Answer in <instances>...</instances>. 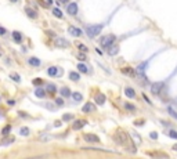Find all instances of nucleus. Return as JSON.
<instances>
[{
	"label": "nucleus",
	"instance_id": "obj_1",
	"mask_svg": "<svg viewBox=\"0 0 177 159\" xmlns=\"http://www.w3.org/2000/svg\"><path fill=\"white\" fill-rule=\"evenodd\" d=\"M115 42H116V36L115 35H105V36H103L101 39H100V44L103 46V47H105V49H109L112 44H115Z\"/></svg>",
	"mask_w": 177,
	"mask_h": 159
},
{
	"label": "nucleus",
	"instance_id": "obj_2",
	"mask_svg": "<svg viewBox=\"0 0 177 159\" xmlns=\"http://www.w3.org/2000/svg\"><path fill=\"white\" fill-rule=\"evenodd\" d=\"M103 31V25L101 24H95V25H89L86 28V32L89 35V37H95L97 35H100V32Z\"/></svg>",
	"mask_w": 177,
	"mask_h": 159
},
{
	"label": "nucleus",
	"instance_id": "obj_3",
	"mask_svg": "<svg viewBox=\"0 0 177 159\" xmlns=\"http://www.w3.org/2000/svg\"><path fill=\"white\" fill-rule=\"evenodd\" d=\"M115 140L118 141V144H120V145H125L126 148H127V144H129V136L126 134L125 131H118L116 134H115Z\"/></svg>",
	"mask_w": 177,
	"mask_h": 159
},
{
	"label": "nucleus",
	"instance_id": "obj_4",
	"mask_svg": "<svg viewBox=\"0 0 177 159\" xmlns=\"http://www.w3.org/2000/svg\"><path fill=\"white\" fill-rule=\"evenodd\" d=\"M163 87H165V85H163L162 82H155V83L151 85V93L154 95H159L161 91L163 90Z\"/></svg>",
	"mask_w": 177,
	"mask_h": 159
},
{
	"label": "nucleus",
	"instance_id": "obj_5",
	"mask_svg": "<svg viewBox=\"0 0 177 159\" xmlns=\"http://www.w3.org/2000/svg\"><path fill=\"white\" fill-rule=\"evenodd\" d=\"M66 11H68V14H71V15H76L78 11H79L78 3H69L68 7H66Z\"/></svg>",
	"mask_w": 177,
	"mask_h": 159
},
{
	"label": "nucleus",
	"instance_id": "obj_6",
	"mask_svg": "<svg viewBox=\"0 0 177 159\" xmlns=\"http://www.w3.org/2000/svg\"><path fill=\"white\" fill-rule=\"evenodd\" d=\"M83 138L87 141V143H100V137L98 136H95V134H91V133H89V134H84Z\"/></svg>",
	"mask_w": 177,
	"mask_h": 159
},
{
	"label": "nucleus",
	"instance_id": "obj_7",
	"mask_svg": "<svg viewBox=\"0 0 177 159\" xmlns=\"http://www.w3.org/2000/svg\"><path fill=\"white\" fill-rule=\"evenodd\" d=\"M54 44H55L57 47H66V46H68V42H66L65 39H63V37H55Z\"/></svg>",
	"mask_w": 177,
	"mask_h": 159
},
{
	"label": "nucleus",
	"instance_id": "obj_8",
	"mask_svg": "<svg viewBox=\"0 0 177 159\" xmlns=\"http://www.w3.org/2000/svg\"><path fill=\"white\" fill-rule=\"evenodd\" d=\"M83 112H93L95 111V105H94L93 102H86L83 105V109H82Z\"/></svg>",
	"mask_w": 177,
	"mask_h": 159
},
{
	"label": "nucleus",
	"instance_id": "obj_9",
	"mask_svg": "<svg viewBox=\"0 0 177 159\" xmlns=\"http://www.w3.org/2000/svg\"><path fill=\"white\" fill-rule=\"evenodd\" d=\"M68 31H69V33H71L72 36H82V33H83V32L80 31L79 28H76V26H69Z\"/></svg>",
	"mask_w": 177,
	"mask_h": 159
},
{
	"label": "nucleus",
	"instance_id": "obj_10",
	"mask_svg": "<svg viewBox=\"0 0 177 159\" xmlns=\"http://www.w3.org/2000/svg\"><path fill=\"white\" fill-rule=\"evenodd\" d=\"M120 71H122V74L127 75V76H136V71L133 69V68H130V66H126V68H122Z\"/></svg>",
	"mask_w": 177,
	"mask_h": 159
},
{
	"label": "nucleus",
	"instance_id": "obj_11",
	"mask_svg": "<svg viewBox=\"0 0 177 159\" xmlns=\"http://www.w3.org/2000/svg\"><path fill=\"white\" fill-rule=\"evenodd\" d=\"M58 72H60V71H58V68H57V66H50V68H49V69H47V75H49V76H51V78H54V76H58Z\"/></svg>",
	"mask_w": 177,
	"mask_h": 159
},
{
	"label": "nucleus",
	"instance_id": "obj_12",
	"mask_svg": "<svg viewBox=\"0 0 177 159\" xmlns=\"http://www.w3.org/2000/svg\"><path fill=\"white\" fill-rule=\"evenodd\" d=\"M125 94L127 98H136V91L132 87H126L125 89Z\"/></svg>",
	"mask_w": 177,
	"mask_h": 159
},
{
	"label": "nucleus",
	"instance_id": "obj_13",
	"mask_svg": "<svg viewBox=\"0 0 177 159\" xmlns=\"http://www.w3.org/2000/svg\"><path fill=\"white\" fill-rule=\"evenodd\" d=\"M94 100H95V102H97L98 105H103V104L105 102V95L100 93V94H97L95 97H94Z\"/></svg>",
	"mask_w": 177,
	"mask_h": 159
},
{
	"label": "nucleus",
	"instance_id": "obj_14",
	"mask_svg": "<svg viewBox=\"0 0 177 159\" xmlns=\"http://www.w3.org/2000/svg\"><path fill=\"white\" fill-rule=\"evenodd\" d=\"M25 12H26V15H28L29 18H32V20H33V18H38V12H36V11H33L32 9H29V7H26V9H25Z\"/></svg>",
	"mask_w": 177,
	"mask_h": 159
},
{
	"label": "nucleus",
	"instance_id": "obj_15",
	"mask_svg": "<svg viewBox=\"0 0 177 159\" xmlns=\"http://www.w3.org/2000/svg\"><path fill=\"white\" fill-rule=\"evenodd\" d=\"M83 126H86V120H76L72 127H73V130H79V129H82Z\"/></svg>",
	"mask_w": 177,
	"mask_h": 159
},
{
	"label": "nucleus",
	"instance_id": "obj_16",
	"mask_svg": "<svg viewBox=\"0 0 177 159\" xmlns=\"http://www.w3.org/2000/svg\"><path fill=\"white\" fill-rule=\"evenodd\" d=\"M28 62H29V65H32V66H39L40 65V60L39 58H36V57H31L29 60H28Z\"/></svg>",
	"mask_w": 177,
	"mask_h": 159
},
{
	"label": "nucleus",
	"instance_id": "obj_17",
	"mask_svg": "<svg viewBox=\"0 0 177 159\" xmlns=\"http://www.w3.org/2000/svg\"><path fill=\"white\" fill-rule=\"evenodd\" d=\"M118 51H119V47H118L116 44H112V46L108 49V54H109V55H116Z\"/></svg>",
	"mask_w": 177,
	"mask_h": 159
},
{
	"label": "nucleus",
	"instance_id": "obj_18",
	"mask_svg": "<svg viewBox=\"0 0 177 159\" xmlns=\"http://www.w3.org/2000/svg\"><path fill=\"white\" fill-rule=\"evenodd\" d=\"M35 95L39 97V98H44L46 97V90L44 89H36L35 90Z\"/></svg>",
	"mask_w": 177,
	"mask_h": 159
},
{
	"label": "nucleus",
	"instance_id": "obj_19",
	"mask_svg": "<svg viewBox=\"0 0 177 159\" xmlns=\"http://www.w3.org/2000/svg\"><path fill=\"white\" fill-rule=\"evenodd\" d=\"M167 114L173 118V119H176L177 120V111L173 108V106H167Z\"/></svg>",
	"mask_w": 177,
	"mask_h": 159
},
{
	"label": "nucleus",
	"instance_id": "obj_20",
	"mask_svg": "<svg viewBox=\"0 0 177 159\" xmlns=\"http://www.w3.org/2000/svg\"><path fill=\"white\" fill-rule=\"evenodd\" d=\"M13 37H14V40H15L17 43H21L22 42V35L18 31H14V32H13Z\"/></svg>",
	"mask_w": 177,
	"mask_h": 159
},
{
	"label": "nucleus",
	"instance_id": "obj_21",
	"mask_svg": "<svg viewBox=\"0 0 177 159\" xmlns=\"http://www.w3.org/2000/svg\"><path fill=\"white\" fill-rule=\"evenodd\" d=\"M61 95H63V97H71L72 93H71V90H69L68 87H63V89H61Z\"/></svg>",
	"mask_w": 177,
	"mask_h": 159
},
{
	"label": "nucleus",
	"instance_id": "obj_22",
	"mask_svg": "<svg viewBox=\"0 0 177 159\" xmlns=\"http://www.w3.org/2000/svg\"><path fill=\"white\" fill-rule=\"evenodd\" d=\"M69 79L73 80V82H78V80L80 79V75L78 74V72H71V74H69Z\"/></svg>",
	"mask_w": 177,
	"mask_h": 159
},
{
	"label": "nucleus",
	"instance_id": "obj_23",
	"mask_svg": "<svg viewBox=\"0 0 177 159\" xmlns=\"http://www.w3.org/2000/svg\"><path fill=\"white\" fill-rule=\"evenodd\" d=\"M78 65V69L82 72V74H87L89 72V69H87V66L84 65V64H76Z\"/></svg>",
	"mask_w": 177,
	"mask_h": 159
},
{
	"label": "nucleus",
	"instance_id": "obj_24",
	"mask_svg": "<svg viewBox=\"0 0 177 159\" xmlns=\"http://www.w3.org/2000/svg\"><path fill=\"white\" fill-rule=\"evenodd\" d=\"M53 14L55 15V17H58V18H63V12H61V10L60 9H53Z\"/></svg>",
	"mask_w": 177,
	"mask_h": 159
},
{
	"label": "nucleus",
	"instance_id": "obj_25",
	"mask_svg": "<svg viewBox=\"0 0 177 159\" xmlns=\"http://www.w3.org/2000/svg\"><path fill=\"white\" fill-rule=\"evenodd\" d=\"M151 156H155V158H163V159H169V155L166 154H149Z\"/></svg>",
	"mask_w": 177,
	"mask_h": 159
},
{
	"label": "nucleus",
	"instance_id": "obj_26",
	"mask_svg": "<svg viewBox=\"0 0 177 159\" xmlns=\"http://www.w3.org/2000/svg\"><path fill=\"white\" fill-rule=\"evenodd\" d=\"M78 49H79L80 51H84V53H87V51H89V47H87V46H84V44H82V43H78Z\"/></svg>",
	"mask_w": 177,
	"mask_h": 159
},
{
	"label": "nucleus",
	"instance_id": "obj_27",
	"mask_svg": "<svg viewBox=\"0 0 177 159\" xmlns=\"http://www.w3.org/2000/svg\"><path fill=\"white\" fill-rule=\"evenodd\" d=\"M76 57H78V60H80V61H84L87 55H86V53H84V51H80V53L76 54Z\"/></svg>",
	"mask_w": 177,
	"mask_h": 159
},
{
	"label": "nucleus",
	"instance_id": "obj_28",
	"mask_svg": "<svg viewBox=\"0 0 177 159\" xmlns=\"http://www.w3.org/2000/svg\"><path fill=\"white\" fill-rule=\"evenodd\" d=\"M167 136H169V137H172V138H176V140H177V131H176V130H172V129H170V130L167 131Z\"/></svg>",
	"mask_w": 177,
	"mask_h": 159
},
{
	"label": "nucleus",
	"instance_id": "obj_29",
	"mask_svg": "<svg viewBox=\"0 0 177 159\" xmlns=\"http://www.w3.org/2000/svg\"><path fill=\"white\" fill-rule=\"evenodd\" d=\"M20 134L21 136H29V129L28 127H22L21 130H20Z\"/></svg>",
	"mask_w": 177,
	"mask_h": 159
},
{
	"label": "nucleus",
	"instance_id": "obj_30",
	"mask_svg": "<svg viewBox=\"0 0 177 159\" xmlns=\"http://www.w3.org/2000/svg\"><path fill=\"white\" fill-rule=\"evenodd\" d=\"M72 98L75 100V101H80L83 97H82V94H80V93H72Z\"/></svg>",
	"mask_w": 177,
	"mask_h": 159
},
{
	"label": "nucleus",
	"instance_id": "obj_31",
	"mask_svg": "<svg viewBox=\"0 0 177 159\" xmlns=\"http://www.w3.org/2000/svg\"><path fill=\"white\" fill-rule=\"evenodd\" d=\"M46 90H47L49 93H55V91H57V87H55L54 85H49V86H47V89H46Z\"/></svg>",
	"mask_w": 177,
	"mask_h": 159
},
{
	"label": "nucleus",
	"instance_id": "obj_32",
	"mask_svg": "<svg viewBox=\"0 0 177 159\" xmlns=\"http://www.w3.org/2000/svg\"><path fill=\"white\" fill-rule=\"evenodd\" d=\"M10 130H11V126H6L3 130H1V134H3V136H6V134H9V133H10Z\"/></svg>",
	"mask_w": 177,
	"mask_h": 159
},
{
	"label": "nucleus",
	"instance_id": "obj_33",
	"mask_svg": "<svg viewBox=\"0 0 177 159\" xmlns=\"http://www.w3.org/2000/svg\"><path fill=\"white\" fill-rule=\"evenodd\" d=\"M47 155H36V156H29V158H25V159H46Z\"/></svg>",
	"mask_w": 177,
	"mask_h": 159
},
{
	"label": "nucleus",
	"instance_id": "obj_34",
	"mask_svg": "<svg viewBox=\"0 0 177 159\" xmlns=\"http://www.w3.org/2000/svg\"><path fill=\"white\" fill-rule=\"evenodd\" d=\"M125 108L127 109V111H134L136 109V106L133 105V104H127V102L125 104Z\"/></svg>",
	"mask_w": 177,
	"mask_h": 159
},
{
	"label": "nucleus",
	"instance_id": "obj_35",
	"mask_svg": "<svg viewBox=\"0 0 177 159\" xmlns=\"http://www.w3.org/2000/svg\"><path fill=\"white\" fill-rule=\"evenodd\" d=\"M10 78H11V79H14L15 82H20V80H21V78L18 76V74H11Z\"/></svg>",
	"mask_w": 177,
	"mask_h": 159
},
{
	"label": "nucleus",
	"instance_id": "obj_36",
	"mask_svg": "<svg viewBox=\"0 0 177 159\" xmlns=\"http://www.w3.org/2000/svg\"><path fill=\"white\" fill-rule=\"evenodd\" d=\"M72 118H73V115H72V114H65V115L63 116V119L65 120V122H66V120H71Z\"/></svg>",
	"mask_w": 177,
	"mask_h": 159
},
{
	"label": "nucleus",
	"instance_id": "obj_37",
	"mask_svg": "<svg viewBox=\"0 0 177 159\" xmlns=\"http://www.w3.org/2000/svg\"><path fill=\"white\" fill-rule=\"evenodd\" d=\"M43 80L42 79H33V85H42Z\"/></svg>",
	"mask_w": 177,
	"mask_h": 159
},
{
	"label": "nucleus",
	"instance_id": "obj_38",
	"mask_svg": "<svg viewBox=\"0 0 177 159\" xmlns=\"http://www.w3.org/2000/svg\"><path fill=\"white\" fill-rule=\"evenodd\" d=\"M4 33H6V28L0 26V35H4Z\"/></svg>",
	"mask_w": 177,
	"mask_h": 159
},
{
	"label": "nucleus",
	"instance_id": "obj_39",
	"mask_svg": "<svg viewBox=\"0 0 177 159\" xmlns=\"http://www.w3.org/2000/svg\"><path fill=\"white\" fill-rule=\"evenodd\" d=\"M55 102H57V104H58V105H63V100H61V98H58V100H57V101H55Z\"/></svg>",
	"mask_w": 177,
	"mask_h": 159
},
{
	"label": "nucleus",
	"instance_id": "obj_40",
	"mask_svg": "<svg viewBox=\"0 0 177 159\" xmlns=\"http://www.w3.org/2000/svg\"><path fill=\"white\" fill-rule=\"evenodd\" d=\"M158 137V134L156 133H151V138H156Z\"/></svg>",
	"mask_w": 177,
	"mask_h": 159
},
{
	"label": "nucleus",
	"instance_id": "obj_41",
	"mask_svg": "<svg viewBox=\"0 0 177 159\" xmlns=\"http://www.w3.org/2000/svg\"><path fill=\"white\" fill-rule=\"evenodd\" d=\"M95 53H97V54H100V55H101V54H103V51H101L100 49H95Z\"/></svg>",
	"mask_w": 177,
	"mask_h": 159
},
{
	"label": "nucleus",
	"instance_id": "obj_42",
	"mask_svg": "<svg viewBox=\"0 0 177 159\" xmlns=\"http://www.w3.org/2000/svg\"><path fill=\"white\" fill-rule=\"evenodd\" d=\"M172 148L174 149V151H177V144H174V145H173V147H172Z\"/></svg>",
	"mask_w": 177,
	"mask_h": 159
},
{
	"label": "nucleus",
	"instance_id": "obj_43",
	"mask_svg": "<svg viewBox=\"0 0 177 159\" xmlns=\"http://www.w3.org/2000/svg\"><path fill=\"white\" fill-rule=\"evenodd\" d=\"M46 1H47L49 4H51V3H53V0H46Z\"/></svg>",
	"mask_w": 177,
	"mask_h": 159
},
{
	"label": "nucleus",
	"instance_id": "obj_44",
	"mask_svg": "<svg viewBox=\"0 0 177 159\" xmlns=\"http://www.w3.org/2000/svg\"><path fill=\"white\" fill-rule=\"evenodd\" d=\"M60 1H61V3H66L68 0H60Z\"/></svg>",
	"mask_w": 177,
	"mask_h": 159
},
{
	"label": "nucleus",
	"instance_id": "obj_45",
	"mask_svg": "<svg viewBox=\"0 0 177 159\" xmlns=\"http://www.w3.org/2000/svg\"><path fill=\"white\" fill-rule=\"evenodd\" d=\"M11 1H13V3H15V1H18V0H11Z\"/></svg>",
	"mask_w": 177,
	"mask_h": 159
}]
</instances>
